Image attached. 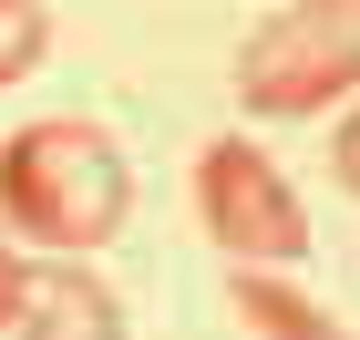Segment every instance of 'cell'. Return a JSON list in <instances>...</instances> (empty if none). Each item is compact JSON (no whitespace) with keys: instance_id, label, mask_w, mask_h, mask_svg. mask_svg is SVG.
Returning <instances> with one entry per match:
<instances>
[{"instance_id":"obj_1","label":"cell","mask_w":360,"mask_h":340,"mask_svg":"<svg viewBox=\"0 0 360 340\" xmlns=\"http://www.w3.org/2000/svg\"><path fill=\"white\" fill-rule=\"evenodd\" d=\"M0 217L21 227L41 258H93L113 227L134 217V165L124 144L83 113H41L0 144Z\"/></svg>"},{"instance_id":"obj_2","label":"cell","mask_w":360,"mask_h":340,"mask_svg":"<svg viewBox=\"0 0 360 340\" xmlns=\"http://www.w3.org/2000/svg\"><path fill=\"white\" fill-rule=\"evenodd\" d=\"M340 93H360V0H288L237 42V103L268 124H309Z\"/></svg>"},{"instance_id":"obj_3","label":"cell","mask_w":360,"mask_h":340,"mask_svg":"<svg viewBox=\"0 0 360 340\" xmlns=\"http://www.w3.org/2000/svg\"><path fill=\"white\" fill-rule=\"evenodd\" d=\"M195 217H206V237H217L237 268H288V258H309V206L288 196V175H278L257 144H237V134H217L195 155Z\"/></svg>"},{"instance_id":"obj_4","label":"cell","mask_w":360,"mask_h":340,"mask_svg":"<svg viewBox=\"0 0 360 340\" xmlns=\"http://www.w3.org/2000/svg\"><path fill=\"white\" fill-rule=\"evenodd\" d=\"M0 340H124V310L83 258H21L0 289Z\"/></svg>"},{"instance_id":"obj_5","label":"cell","mask_w":360,"mask_h":340,"mask_svg":"<svg viewBox=\"0 0 360 340\" xmlns=\"http://www.w3.org/2000/svg\"><path fill=\"white\" fill-rule=\"evenodd\" d=\"M226 310L248 320L257 340H340V320L309 299V289H288V268H237L226 279Z\"/></svg>"},{"instance_id":"obj_6","label":"cell","mask_w":360,"mask_h":340,"mask_svg":"<svg viewBox=\"0 0 360 340\" xmlns=\"http://www.w3.org/2000/svg\"><path fill=\"white\" fill-rule=\"evenodd\" d=\"M41 52H52V11L41 0H0V83H21Z\"/></svg>"},{"instance_id":"obj_7","label":"cell","mask_w":360,"mask_h":340,"mask_svg":"<svg viewBox=\"0 0 360 340\" xmlns=\"http://www.w3.org/2000/svg\"><path fill=\"white\" fill-rule=\"evenodd\" d=\"M330 175H340V186L360 196V103L340 113V134H330Z\"/></svg>"},{"instance_id":"obj_8","label":"cell","mask_w":360,"mask_h":340,"mask_svg":"<svg viewBox=\"0 0 360 340\" xmlns=\"http://www.w3.org/2000/svg\"><path fill=\"white\" fill-rule=\"evenodd\" d=\"M11 268H21V258H11V248H0V289H11Z\"/></svg>"}]
</instances>
